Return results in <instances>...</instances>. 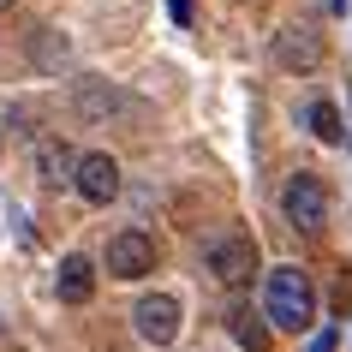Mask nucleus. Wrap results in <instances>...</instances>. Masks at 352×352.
Listing matches in <instances>:
<instances>
[{
    "instance_id": "nucleus-1",
    "label": "nucleus",
    "mask_w": 352,
    "mask_h": 352,
    "mask_svg": "<svg viewBox=\"0 0 352 352\" xmlns=\"http://www.w3.org/2000/svg\"><path fill=\"white\" fill-rule=\"evenodd\" d=\"M263 316H269V329H280V334H305V329H311V316H316V287H311V275L293 269V263L269 269Z\"/></svg>"
},
{
    "instance_id": "nucleus-2",
    "label": "nucleus",
    "mask_w": 352,
    "mask_h": 352,
    "mask_svg": "<svg viewBox=\"0 0 352 352\" xmlns=\"http://www.w3.org/2000/svg\"><path fill=\"white\" fill-rule=\"evenodd\" d=\"M204 263H209V275H215V280L239 287V280H251V269H257V245H251V233L227 227V233H209Z\"/></svg>"
},
{
    "instance_id": "nucleus-3",
    "label": "nucleus",
    "mask_w": 352,
    "mask_h": 352,
    "mask_svg": "<svg viewBox=\"0 0 352 352\" xmlns=\"http://www.w3.org/2000/svg\"><path fill=\"white\" fill-rule=\"evenodd\" d=\"M280 209H287V221H293L298 233H322V227H329V191H322L316 173H293L287 191H280Z\"/></svg>"
},
{
    "instance_id": "nucleus-4",
    "label": "nucleus",
    "mask_w": 352,
    "mask_h": 352,
    "mask_svg": "<svg viewBox=\"0 0 352 352\" xmlns=\"http://www.w3.org/2000/svg\"><path fill=\"white\" fill-rule=\"evenodd\" d=\"M72 108L84 113V120H126V113H138V102H131L120 84H108V78H78V90H72Z\"/></svg>"
},
{
    "instance_id": "nucleus-5",
    "label": "nucleus",
    "mask_w": 352,
    "mask_h": 352,
    "mask_svg": "<svg viewBox=\"0 0 352 352\" xmlns=\"http://www.w3.org/2000/svg\"><path fill=\"white\" fill-rule=\"evenodd\" d=\"M72 186H78V197H84V204H113V197H120V162H113L108 149H90V155H78Z\"/></svg>"
},
{
    "instance_id": "nucleus-6",
    "label": "nucleus",
    "mask_w": 352,
    "mask_h": 352,
    "mask_svg": "<svg viewBox=\"0 0 352 352\" xmlns=\"http://www.w3.org/2000/svg\"><path fill=\"white\" fill-rule=\"evenodd\" d=\"M149 269H155V239H149V233L126 227V233H113V239H108V275H120V280H144Z\"/></svg>"
},
{
    "instance_id": "nucleus-7",
    "label": "nucleus",
    "mask_w": 352,
    "mask_h": 352,
    "mask_svg": "<svg viewBox=\"0 0 352 352\" xmlns=\"http://www.w3.org/2000/svg\"><path fill=\"white\" fill-rule=\"evenodd\" d=\"M131 329L144 334L149 346H167V340L179 334V298H167V293L138 298V311H131Z\"/></svg>"
},
{
    "instance_id": "nucleus-8",
    "label": "nucleus",
    "mask_w": 352,
    "mask_h": 352,
    "mask_svg": "<svg viewBox=\"0 0 352 352\" xmlns=\"http://www.w3.org/2000/svg\"><path fill=\"white\" fill-rule=\"evenodd\" d=\"M275 60L287 72H316L322 66V36L311 24H287V30H275Z\"/></svg>"
},
{
    "instance_id": "nucleus-9",
    "label": "nucleus",
    "mask_w": 352,
    "mask_h": 352,
    "mask_svg": "<svg viewBox=\"0 0 352 352\" xmlns=\"http://www.w3.org/2000/svg\"><path fill=\"white\" fill-rule=\"evenodd\" d=\"M54 287H60V298H66V305H84V298L96 293V263H90V257H66Z\"/></svg>"
},
{
    "instance_id": "nucleus-10",
    "label": "nucleus",
    "mask_w": 352,
    "mask_h": 352,
    "mask_svg": "<svg viewBox=\"0 0 352 352\" xmlns=\"http://www.w3.org/2000/svg\"><path fill=\"white\" fill-rule=\"evenodd\" d=\"M36 167H42V179H48V186H66V179H72V167H78V155H72L66 144L48 138V144L36 149Z\"/></svg>"
},
{
    "instance_id": "nucleus-11",
    "label": "nucleus",
    "mask_w": 352,
    "mask_h": 352,
    "mask_svg": "<svg viewBox=\"0 0 352 352\" xmlns=\"http://www.w3.org/2000/svg\"><path fill=\"white\" fill-rule=\"evenodd\" d=\"M305 126H311L322 144H340V138H346V126H340V108H334V102H305Z\"/></svg>"
},
{
    "instance_id": "nucleus-12",
    "label": "nucleus",
    "mask_w": 352,
    "mask_h": 352,
    "mask_svg": "<svg viewBox=\"0 0 352 352\" xmlns=\"http://www.w3.org/2000/svg\"><path fill=\"white\" fill-rule=\"evenodd\" d=\"M227 329H233V340H239L245 352H269V329H263L251 311H233V316H227Z\"/></svg>"
},
{
    "instance_id": "nucleus-13",
    "label": "nucleus",
    "mask_w": 352,
    "mask_h": 352,
    "mask_svg": "<svg viewBox=\"0 0 352 352\" xmlns=\"http://www.w3.org/2000/svg\"><path fill=\"white\" fill-rule=\"evenodd\" d=\"M36 60H42V66H60V60H66V36L42 30V36H36Z\"/></svg>"
},
{
    "instance_id": "nucleus-14",
    "label": "nucleus",
    "mask_w": 352,
    "mask_h": 352,
    "mask_svg": "<svg viewBox=\"0 0 352 352\" xmlns=\"http://www.w3.org/2000/svg\"><path fill=\"white\" fill-rule=\"evenodd\" d=\"M334 346H340V334H334V329H322V334H311V352H334Z\"/></svg>"
},
{
    "instance_id": "nucleus-15",
    "label": "nucleus",
    "mask_w": 352,
    "mask_h": 352,
    "mask_svg": "<svg viewBox=\"0 0 352 352\" xmlns=\"http://www.w3.org/2000/svg\"><path fill=\"white\" fill-rule=\"evenodd\" d=\"M167 12H173V24H191V0H167Z\"/></svg>"
},
{
    "instance_id": "nucleus-16",
    "label": "nucleus",
    "mask_w": 352,
    "mask_h": 352,
    "mask_svg": "<svg viewBox=\"0 0 352 352\" xmlns=\"http://www.w3.org/2000/svg\"><path fill=\"white\" fill-rule=\"evenodd\" d=\"M6 6H12V0H0V12H6Z\"/></svg>"
}]
</instances>
